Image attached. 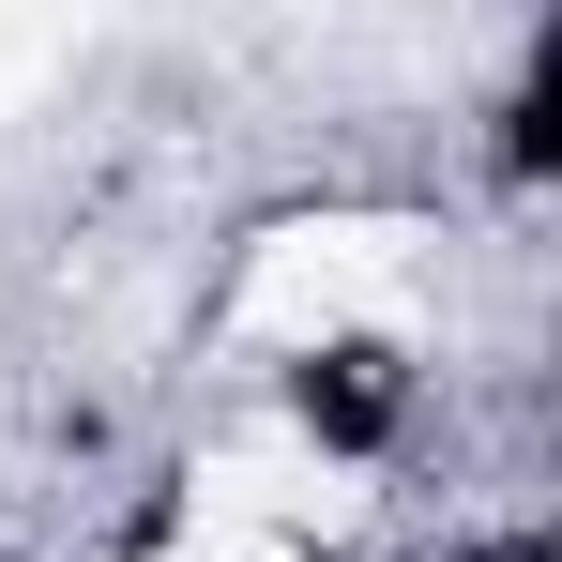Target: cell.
<instances>
[{
  "label": "cell",
  "mask_w": 562,
  "mask_h": 562,
  "mask_svg": "<svg viewBox=\"0 0 562 562\" xmlns=\"http://www.w3.org/2000/svg\"><path fill=\"white\" fill-rule=\"evenodd\" d=\"M395 274H411V228L395 213H335V228H274L259 244V274H244V335H350V319H380L395 304Z\"/></svg>",
  "instance_id": "1"
},
{
  "label": "cell",
  "mask_w": 562,
  "mask_h": 562,
  "mask_svg": "<svg viewBox=\"0 0 562 562\" xmlns=\"http://www.w3.org/2000/svg\"><path fill=\"white\" fill-rule=\"evenodd\" d=\"M168 562H289V548H244V532H183Z\"/></svg>",
  "instance_id": "4"
},
{
  "label": "cell",
  "mask_w": 562,
  "mask_h": 562,
  "mask_svg": "<svg viewBox=\"0 0 562 562\" xmlns=\"http://www.w3.org/2000/svg\"><path fill=\"white\" fill-rule=\"evenodd\" d=\"M46 61H77V31L61 15H0V77H46Z\"/></svg>",
  "instance_id": "3"
},
{
  "label": "cell",
  "mask_w": 562,
  "mask_h": 562,
  "mask_svg": "<svg viewBox=\"0 0 562 562\" xmlns=\"http://www.w3.org/2000/svg\"><path fill=\"white\" fill-rule=\"evenodd\" d=\"M350 517H366V471L319 457V441H228V457H198V532L274 548V532H350Z\"/></svg>",
  "instance_id": "2"
}]
</instances>
